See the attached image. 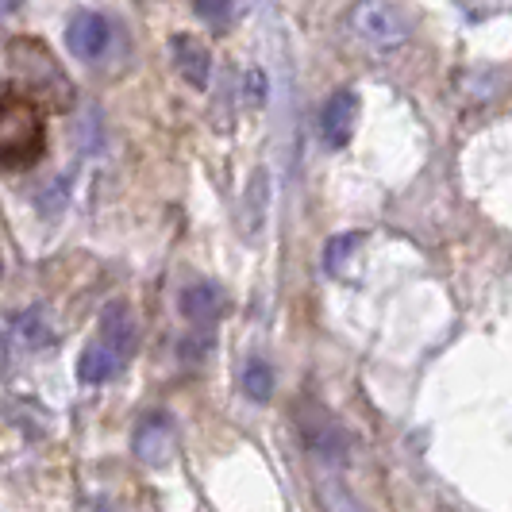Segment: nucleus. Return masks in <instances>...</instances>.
<instances>
[{
	"label": "nucleus",
	"instance_id": "nucleus-1",
	"mask_svg": "<svg viewBox=\"0 0 512 512\" xmlns=\"http://www.w3.org/2000/svg\"><path fill=\"white\" fill-rule=\"evenodd\" d=\"M135 316H131L128 301H112V305L101 312V324H97V339L81 351V362H77V374L81 382L101 385L112 382L116 374L128 370L131 355H135Z\"/></svg>",
	"mask_w": 512,
	"mask_h": 512
},
{
	"label": "nucleus",
	"instance_id": "nucleus-2",
	"mask_svg": "<svg viewBox=\"0 0 512 512\" xmlns=\"http://www.w3.org/2000/svg\"><path fill=\"white\" fill-rule=\"evenodd\" d=\"M8 66H12V77L24 85L27 93H35L51 112H66L74 104L70 77H66V70L54 62V54L39 39H27V35L12 39L8 43Z\"/></svg>",
	"mask_w": 512,
	"mask_h": 512
},
{
	"label": "nucleus",
	"instance_id": "nucleus-3",
	"mask_svg": "<svg viewBox=\"0 0 512 512\" xmlns=\"http://www.w3.org/2000/svg\"><path fill=\"white\" fill-rule=\"evenodd\" d=\"M43 154L39 108L24 97H0V166L24 170Z\"/></svg>",
	"mask_w": 512,
	"mask_h": 512
},
{
	"label": "nucleus",
	"instance_id": "nucleus-4",
	"mask_svg": "<svg viewBox=\"0 0 512 512\" xmlns=\"http://www.w3.org/2000/svg\"><path fill=\"white\" fill-rule=\"evenodd\" d=\"M351 27H355V35H359L362 43H370V47H378V51H393V47H401V43L409 39V20H405V12L393 8V4H382V0L359 4V8L351 12Z\"/></svg>",
	"mask_w": 512,
	"mask_h": 512
},
{
	"label": "nucleus",
	"instance_id": "nucleus-5",
	"mask_svg": "<svg viewBox=\"0 0 512 512\" xmlns=\"http://www.w3.org/2000/svg\"><path fill=\"white\" fill-rule=\"evenodd\" d=\"M131 447H135V459L143 462V466H151V470L170 466V462H174V447H178L174 420H170L166 412H151V416H143V420H139V428H135Z\"/></svg>",
	"mask_w": 512,
	"mask_h": 512
},
{
	"label": "nucleus",
	"instance_id": "nucleus-6",
	"mask_svg": "<svg viewBox=\"0 0 512 512\" xmlns=\"http://www.w3.org/2000/svg\"><path fill=\"white\" fill-rule=\"evenodd\" d=\"M178 308L189 324L208 328V324H216V320L224 316L228 293H224V285H216V282H189L185 289H181Z\"/></svg>",
	"mask_w": 512,
	"mask_h": 512
},
{
	"label": "nucleus",
	"instance_id": "nucleus-7",
	"mask_svg": "<svg viewBox=\"0 0 512 512\" xmlns=\"http://www.w3.org/2000/svg\"><path fill=\"white\" fill-rule=\"evenodd\" d=\"M355 120H359V97L351 89H335L324 112H320V135L328 147H347L351 143V131H355Z\"/></svg>",
	"mask_w": 512,
	"mask_h": 512
},
{
	"label": "nucleus",
	"instance_id": "nucleus-8",
	"mask_svg": "<svg viewBox=\"0 0 512 512\" xmlns=\"http://www.w3.org/2000/svg\"><path fill=\"white\" fill-rule=\"evenodd\" d=\"M108 39H112V27L104 20L101 12H74V20H70V31H66V43H70V51L74 58L81 62H93V58H101L108 51Z\"/></svg>",
	"mask_w": 512,
	"mask_h": 512
},
{
	"label": "nucleus",
	"instance_id": "nucleus-9",
	"mask_svg": "<svg viewBox=\"0 0 512 512\" xmlns=\"http://www.w3.org/2000/svg\"><path fill=\"white\" fill-rule=\"evenodd\" d=\"M51 343V316L43 308H24L20 316H12L8 324V347L12 351H39Z\"/></svg>",
	"mask_w": 512,
	"mask_h": 512
},
{
	"label": "nucleus",
	"instance_id": "nucleus-10",
	"mask_svg": "<svg viewBox=\"0 0 512 512\" xmlns=\"http://www.w3.org/2000/svg\"><path fill=\"white\" fill-rule=\"evenodd\" d=\"M174 66H178V74L193 85V89H205L208 85V74H212V58H208V47L205 43H197L193 35H174Z\"/></svg>",
	"mask_w": 512,
	"mask_h": 512
},
{
	"label": "nucleus",
	"instance_id": "nucleus-11",
	"mask_svg": "<svg viewBox=\"0 0 512 512\" xmlns=\"http://www.w3.org/2000/svg\"><path fill=\"white\" fill-rule=\"evenodd\" d=\"M243 389H247L251 401H270V393H274V370L262 359H251L247 370H243Z\"/></svg>",
	"mask_w": 512,
	"mask_h": 512
},
{
	"label": "nucleus",
	"instance_id": "nucleus-12",
	"mask_svg": "<svg viewBox=\"0 0 512 512\" xmlns=\"http://www.w3.org/2000/svg\"><path fill=\"white\" fill-rule=\"evenodd\" d=\"M362 247V235L359 231H347V235H335L332 243H328V251H324V266L332 270V274H343V262L355 255Z\"/></svg>",
	"mask_w": 512,
	"mask_h": 512
},
{
	"label": "nucleus",
	"instance_id": "nucleus-13",
	"mask_svg": "<svg viewBox=\"0 0 512 512\" xmlns=\"http://www.w3.org/2000/svg\"><path fill=\"white\" fill-rule=\"evenodd\" d=\"M320 501H324L328 512H362V505L347 493L343 482H324V486H320Z\"/></svg>",
	"mask_w": 512,
	"mask_h": 512
},
{
	"label": "nucleus",
	"instance_id": "nucleus-14",
	"mask_svg": "<svg viewBox=\"0 0 512 512\" xmlns=\"http://www.w3.org/2000/svg\"><path fill=\"white\" fill-rule=\"evenodd\" d=\"M66 193H70V181H66V178H54L51 189H47V193H39V212L54 216L58 208L66 205Z\"/></svg>",
	"mask_w": 512,
	"mask_h": 512
},
{
	"label": "nucleus",
	"instance_id": "nucleus-15",
	"mask_svg": "<svg viewBox=\"0 0 512 512\" xmlns=\"http://www.w3.org/2000/svg\"><path fill=\"white\" fill-rule=\"evenodd\" d=\"M197 16H201V20H212V24H224L231 16V4H197Z\"/></svg>",
	"mask_w": 512,
	"mask_h": 512
},
{
	"label": "nucleus",
	"instance_id": "nucleus-16",
	"mask_svg": "<svg viewBox=\"0 0 512 512\" xmlns=\"http://www.w3.org/2000/svg\"><path fill=\"white\" fill-rule=\"evenodd\" d=\"M247 81H251V101L262 104V89H266V81H262V74H251Z\"/></svg>",
	"mask_w": 512,
	"mask_h": 512
},
{
	"label": "nucleus",
	"instance_id": "nucleus-17",
	"mask_svg": "<svg viewBox=\"0 0 512 512\" xmlns=\"http://www.w3.org/2000/svg\"><path fill=\"white\" fill-rule=\"evenodd\" d=\"M97 512H124V509H120V505H112V501H101V505H97Z\"/></svg>",
	"mask_w": 512,
	"mask_h": 512
},
{
	"label": "nucleus",
	"instance_id": "nucleus-18",
	"mask_svg": "<svg viewBox=\"0 0 512 512\" xmlns=\"http://www.w3.org/2000/svg\"><path fill=\"white\" fill-rule=\"evenodd\" d=\"M0 12H16V4H0Z\"/></svg>",
	"mask_w": 512,
	"mask_h": 512
},
{
	"label": "nucleus",
	"instance_id": "nucleus-19",
	"mask_svg": "<svg viewBox=\"0 0 512 512\" xmlns=\"http://www.w3.org/2000/svg\"><path fill=\"white\" fill-rule=\"evenodd\" d=\"M0 270H4V266H0Z\"/></svg>",
	"mask_w": 512,
	"mask_h": 512
}]
</instances>
